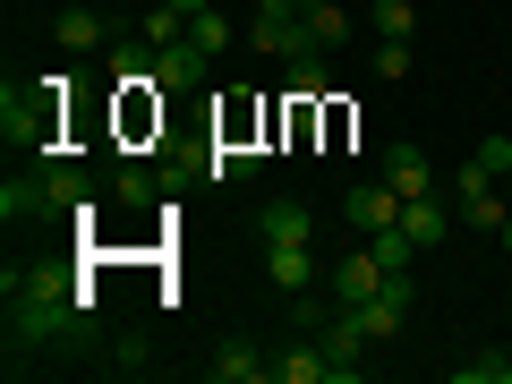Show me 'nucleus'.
<instances>
[{"instance_id": "nucleus-1", "label": "nucleus", "mask_w": 512, "mask_h": 384, "mask_svg": "<svg viewBox=\"0 0 512 384\" xmlns=\"http://www.w3.org/2000/svg\"><path fill=\"white\" fill-rule=\"evenodd\" d=\"M9 350H35V342H94L86 325V291H69V274H52V265H9Z\"/></svg>"}, {"instance_id": "nucleus-2", "label": "nucleus", "mask_w": 512, "mask_h": 384, "mask_svg": "<svg viewBox=\"0 0 512 384\" xmlns=\"http://www.w3.org/2000/svg\"><path fill=\"white\" fill-rule=\"evenodd\" d=\"M0 137H9L26 163L60 154V77H35V86L9 77V94H0Z\"/></svg>"}, {"instance_id": "nucleus-3", "label": "nucleus", "mask_w": 512, "mask_h": 384, "mask_svg": "<svg viewBox=\"0 0 512 384\" xmlns=\"http://www.w3.org/2000/svg\"><path fill=\"white\" fill-rule=\"evenodd\" d=\"M248 43H256L265 60H308V52H325L299 0H256V9H248Z\"/></svg>"}, {"instance_id": "nucleus-4", "label": "nucleus", "mask_w": 512, "mask_h": 384, "mask_svg": "<svg viewBox=\"0 0 512 384\" xmlns=\"http://www.w3.org/2000/svg\"><path fill=\"white\" fill-rule=\"evenodd\" d=\"M410 299H419V282H410V274H393V282H384L376 299H359V308H350V316H359V325H367V342H393V333L410 325Z\"/></svg>"}, {"instance_id": "nucleus-5", "label": "nucleus", "mask_w": 512, "mask_h": 384, "mask_svg": "<svg viewBox=\"0 0 512 384\" xmlns=\"http://www.w3.org/2000/svg\"><path fill=\"white\" fill-rule=\"evenodd\" d=\"M342 214H350V231H384V222H402V188H393V180H384V171H376V180H350V205H342Z\"/></svg>"}, {"instance_id": "nucleus-6", "label": "nucleus", "mask_w": 512, "mask_h": 384, "mask_svg": "<svg viewBox=\"0 0 512 384\" xmlns=\"http://www.w3.org/2000/svg\"><path fill=\"white\" fill-rule=\"evenodd\" d=\"M43 214H52V180H43V163L9 171V180H0V222H43Z\"/></svg>"}, {"instance_id": "nucleus-7", "label": "nucleus", "mask_w": 512, "mask_h": 384, "mask_svg": "<svg viewBox=\"0 0 512 384\" xmlns=\"http://www.w3.org/2000/svg\"><path fill=\"white\" fill-rule=\"evenodd\" d=\"M333 291H342V308H359V299H376L384 291V282H393V274H384V265H376V248H367V239H350V256H342V265H333Z\"/></svg>"}, {"instance_id": "nucleus-8", "label": "nucleus", "mask_w": 512, "mask_h": 384, "mask_svg": "<svg viewBox=\"0 0 512 384\" xmlns=\"http://www.w3.org/2000/svg\"><path fill=\"white\" fill-rule=\"evenodd\" d=\"M316 342H325V359H333V376H342V384H359V350H367V325H359V316H325V325H316Z\"/></svg>"}, {"instance_id": "nucleus-9", "label": "nucleus", "mask_w": 512, "mask_h": 384, "mask_svg": "<svg viewBox=\"0 0 512 384\" xmlns=\"http://www.w3.org/2000/svg\"><path fill=\"white\" fill-rule=\"evenodd\" d=\"M265 384H342V376H333L325 342H291V350H274V367H265Z\"/></svg>"}, {"instance_id": "nucleus-10", "label": "nucleus", "mask_w": 512, "mask_h": 384, "mask_svg": "<svg viewBox=\"0 0 512 384\" xmlns=\"http://www.w3.org/2000/svg\"><path fill=\"white\" fill-rule=\"evenodd\" d=\"M205 69H214V60H205L197 52V43H154V86H163V94H180V86H205Z\"/></svg>"}, {"instance_id": "nucleus-11", "label": "nucleus", "mask_w": 512, "mask_h": 384, "mask_svg": "<svg viewBox=\"0 0 512 384\" xmlns=\"http://www.w3.org/2000/svg\"><path fill=\"white\" fill-rule=\"evenodd\" d=\"M265 274H274V291H316L325 265L308 256V239H282V248H265Z\"/></svg>"}, {"instance_id": "nucleus-12", "label": "nucleus", "mask_w": 512, "mask_h": 384, "mask_svg": "<svg viewBox=\"0 0 512 384\" xmlns=\"http://www.w3.org/2000/svg\"><path fill=\"white\" fill-rule=\"evenodd\" d=\"M265 367H274V359H265L256 342H222L214 359H205V376H214V384H256Z\"/></svg>"}, {"instance_id": "nucleus-13", "label": "nucleus", "mask_w": 512, "mask_h": 384, "mask_svg": "<svg viewBox=\"0 0 512 384\" xmlns=\"http://www.w3.org/2000/svg\"><path fill=\"white\" fill-rule=\"evenodd\" d=\"M453 222H461V214H453L444 197H402V231L419 239V248H436V239L453 231Z\"/></svg>"}, {"instance_id": "nucleus-14", "label": "nucleus", "mask_w": 512, "mask_h": 384, "mask_svg": "<svg viewBox=\"0 0 512 384\" xmlns=\"http://www.w3.org/2000/svg\"><path fill=\"white\" fill-rule=\"evenodd\" d=\"M384 180L402 188V197H436V171H427L419 146H384Z\"/></svg>"}, {"instance_id": "nucleus-15", "label": "nucleus", "mask_w": 512, "mask_h": 384, "mask_svg": "<svg viewBox=\"0 0 512 384\" xmlns=\"http://www.w3.org/2000/svg\"><path fill=\"white\" fill-rule=\"evenodd\" d=\"M171 188H180V171H137V163L111 171V197L120 205H154V197H171Z\"/></svg>"}, {"instance_id": "nucleus-16", "label": "nucleus", "mask_w": 512, "mask_h": 384, "mask_svg": "<svg viewBox=\"0 0 512 384\" xmlns=\"http://www.w3.org/2000/svg\"><path fill=\"white\" fill-rule=\"evenodd\" d=\"M52 35H60V52H103V43H111V26H103V9H60V26H52Z\"/></svg>"}, {"instance_id": "nucleus-17", "label": "nucleus", "mask_w": 512, "mask_h": 384, "mask_svg": "<svg viewBox=\"0 0 512 384\" xmlns=\"http://www.w3.org/2000/svg\"><path fill=\"white\" fill-rule=\"evenodd\" d=\"M256 231H265V248H282V239H308L316 222H308V205H299V197H274L265 214H256Z\"/></svg>"}, {"instance_id": "nucleus-18", "label": "nucleus", "mask_w": 512, "mask_h": 384, "mask_svg": "<svg viewBox=\"0 0 512 384\" xmlns=\"http://www.w3.org/2000/svg\"><path fill=\"white\" fill-rule=\"evenodd\" d=\"M367 26H376V43H410L419 35V9L410 0H367Z\"/></svg>"}, {"instance_id": "nucleus-19", "label": "nucleus", "mask_w": 512, "mask_h": 384, "mask_svg": "<svg viewBox=\"0 0 512 384\" xmlns=\"http://www.w3.org/2000/svg\"><path fill=\"white\" fill-rule=\"evenodd\" d=\"M188 43H197L205 60H222V52H231V18H222V0H214V9H197V18H188Z\"/></svg>"}, {"instance_id": "nucleus-20", "label": "nucleus", "mask_w": 512, "mask_h": 384, "mask_svg": "<svg viewBox=\"0 0 512 384\" xmlns=\"http://www.w3.org/2000/svg\"><path fill=\"white\" fill-rule=\"evenodd\" d=\"M453 214L470 222V231H487V239H495V231H504V214H512V197H504V188H487V197H461Z\"/></svg>"}, {"instance_id": "nucleus-21", "label": "nucleus", "mask_w": 512, "mask_h": 384, "mask_svg": "<svg viewBox=\"0 0 512 384\" xmlns=\"http://www.w3.org/2000/svg\"><path fill=\"white\" fill-rule=\"evenodd\" d=\"M308 26H316V43H325V52L359 35V26H350V9H333V0H308Z\"/></svg>"}, {"instance_id": "nucleus-22", "label": "nucleus", "mask_w": 512, "mask_h": 384, "mask_svg": "<svg viewBox=\"0 0 512 384\" xmlns=\"http://www.w3.org/2000/svg\"><path fill=\"white\" fill-rule=\"evenodd\" d=\"M487 188H504V180H495V171H487V163L470 154V163L453 171V205H461V197H487Z\"/></svg>"}, {"instance_id": "nucleus-23", "label": "nucleus", "mask_w": 512, "mask_h": 384, "mask_svg": "<svg viewBox=\"0 0 512 384\" xmlns=\"http://www.w3.org/2000/svg\"><path fill=\"white\" fill-rule=\"evenodd\" d=\"M376 77H410V43H376Z\"/></svg>"}, {"instance_id": "nucleus-24", "label": "nucleus", "mask_w": 512, "mask_h": 384, "mask_svg": "<svg viewBox=\"0 0 512 384\" xmlns=\"http://www.w3.org/2000/svg\"><path fill=\"white\" fill-rule=\"evenodd\" d=\"M504 367H512V359H470V367H453V376H461V384H504Z\"/></svg>"}, {"instance_id": "nucleus-25", "label": "nucleus", "mask_w": 512, "mask_h": 384, "mask_svg": "<svg viewBox=\"0 0 512 384\" xmlns=\"http://www.w3.org/2000/svg\"><path fill=\"white\" fill-rule=\"evenodd\" d=\"M478 163H487L495 180H504V171H512V137H487V146H478Z\"/></svg>"}, {"instance_id": "nucleus-26", "label": "nucleus", "mask_w": 512, "mask_h": 384, "mask_svg": "<svg viewBox=\"0 0 512 384\" xmlns=\"http://www.w3.org/2000/svg\"><path fill=\"white\" fill-rule=\"evenodd\" d=\"M495 248H504V256H512V214H504V231H495Z\"/></svg>"}, {"instance_id": "nucleus-27", "label": "nucleus", "mask_w": 512, "mask_h": 384, "mask_svg": "<svg viewBox=\"0 0 512 384\" xmlns=\"http://www.w3.org/2000/svg\"><path fill=\"white\" fill-rule=\"evenodd\" d=\"M171 9H188V18H197V9H214V0H171Z\"/></svg>"}, {"instance_id": "nucleus-28", "label": "nucleus", "mask_w": 512, "mask_h": 384, "mask_svg": "<svg viewBox=\"0 0 512 384\" xmlns=\"http://www.w3.org/2000/svg\"><path fill=\"white\" fill-rule=\"evenodd\" d=\"M504 197H512V171H504Z\"/></svg>"}, {"instance_id": "nucleus-29", "label": "nucleus", "mask_w": 512, "mask_h": 384, "mask_svg": "<svg viewBox=\"0 0 512 384\" xmlns=\"http://www.w3.org/2000/svg\"><path fill=\"white\" fill-rule=\"evenodd\" d=\"M504 384H512V367H504Z\"/></svg>"}, {"instance_id": "nucleus-30", "label": "nucleus", "mask_w": 512, "mask_h": 384, "mask_svg": "<svg viewBox=\"0 0 512 384\" xmlns=\"http://www.w3.org/2000/svg\"><path fill=\"white\" fill-rule=\"evenodd\" d=\"M299 9H308V0H299Z\"/></svg>"}]
</instances>
